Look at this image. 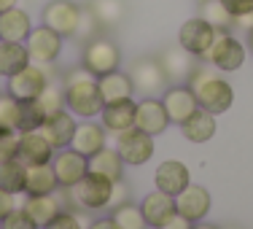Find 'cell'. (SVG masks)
<instances>
[{
	"mask_svg": "<svg viewBox=\"0 0 253 229\" xmlns=\"http://www.w3.org/2000/svg\"><path fill=\"white\" fill-rule=\"evenodd\" d=\"M226 5V11L232 16H243V14H253V0H221Z\"/></svg>",
	"mask_w": 253,
	"mask_h": 229,
	"instance_id": "b9f144b4",
	"label": "cell"
},
{
	"mask_svg": "<svg viewBox=\"0 0 253 229\" xmlns=\"http://www.w3.org/2000/svg\"><path fill=\"white\" fill-rule=\"evenodd\" d=\"M49 81H51L49 65L30 62L27 68L19 70V73L8 76V87H5V92H8L11 97H16V100H35L46 89Z\"/></svg>",
	"mask_w": 253,
	"mask_h": 229,
	"instance_id": "52a82bcc",
	"label": "cell"
},
{
	"mask_svg": "<svg viewBox=\"0 0 253 229\" xmlns=\"http://www.w3.org/2000/svg\"><path fill=\"white\" fill-rule=\"evenodd\" d=\"M41 19H43L46 27H51L62 38H76L78 19H81V5L73 3V0H49L43 5Z\"/></svg>",
	"mask_w": 253,
	"mask_h": 229,
	"instance_id": "9c48e42d",
	"label": "cell"
},
{
	"mask_svg": "<svg viewBox=\"0 0 253 229\" xmlns=\"http://www.w3.org/2000/svg\"><path fill=\"white\" fill-rule=\"evenodd\" d=\"M135 108H137V102L132 97L119 100V102H105L100 111V122L105 127V132L119 135V132L135 127Z\"/></svg>",
	"mask_w": 253,
	"mask_h": 229,
	"instance_id": "d6986e66",
	"label": "cell"
},
{
	"mask_svg": "<svg viewBox=\"0 0 253 229\" xmlns=\"http://www.w3.org/2000/svg\"><path fill=\"white\" fill-rule=\"evenodd\" d=\"M200 16L218 30H232L234 27V16L226 11V5L221 3V0H200Z\"/></svg>",
	"mask_w": 253,
	"mask_h": 229,
	"instance_id": "d6a6232c",
	"label": "cell"
},
{
	"mask_svg": "<svg viewBox=\"0 0 253 229\" xmlns=\"http://www.w3.org/2000/svg\"><path fill=\"white\" fill-rule=\"evenodd\" d=\"M232 229H237V227H232Z\"/></svg>",
	"mask_w": 253,
	"mask_h": 229,
	"instance_id": "681fc988",
	"label": "cell"
},
{
	"mask_svg": "<svg viewBox=\"0 0 253 229\" xmlns=\"http://www.w3.org/2000/svg\"><path fill=\"white\" fill-rule=\"evenodd\" d=\"M113 137H116V151L122 154L124 165L140 167L154 156V135H148V132L129 127V130L119 132V135H113Z\"/></svg>",
	"mask_w": 253,
	"mask_h": 229,
	"instance_id": "ba28073f",
	"label": "cell"
},
{
	"mask_svg": "<svg viewBox=\"0 0 253 229\" xmlns=\"http://www.w3.org/2000/svg\"><path fill=\"white\" fill-rule=\"evenodd\" d=\"M76 116L68 111V108H62V111H54L49 116L43 119V124H41V132H43V137L54 146V151L57 148H68L70 140H73V132H76Z\"/></svg>",
	"mask_w": 253,
	"mask_h": 229,
	"instance_id": "9a60e30c",
	"label": "cell"
},
{
	"mask_svg": "<svg viewBox=\"0 0 253 229\" xmlns=\"http://www.w3.org/2000/svg\"><path fill=\"white\" fill-rule=\"evenodd\" d=\"M16 124H19V100L5 92L0 94V127L16 130Z\"/></svg>",
	"mask_w": 253,
	"mask_h": 229,
	"instance_id": "d590c367",
	"label": "cell"
},
{
	"mask_svg": "<svg viewBox=\"0 0 253 229\" xmlns=\"http://www.w3.org/2000/svg\"><path fill=\"white\" fill-rule=\"evenodd\" d=\"M129 78H132L135 92H140L143 97H156V94H162L170 87V81H167V76H165V70H162V65L156 57L135 59L132 68H129Z\"/></svg>",
	"mask_w": 253,
	"mask_h": 229,
	"instance_id": "8992f818",
	"label": "cell"
},
{
	"mask_svg": "<svg viewBox=\"0 0 253 229\" xmlns=\"http://www.w3.org/2000/svg\"><path fill=\"white\" fill-rule=\"evenodd\" d=\"M16 148H19V132L8 130V127H0V162L14 159Z\"/></svg>",
	"mask_w": 253,
	"mask_h": 229,
	"instance_id": "74e56055",
	"label": "cell"
},
{
	"mask_svg": "<svg viewBox=\"0 0 253 229\" xmlns=\"http://www.w3.org/2000/svg\"><path fill=\"white\" fill-rule=\"evenodd\" d=\"M46 119V111L43 105L35 100H19V124H16V132H33V130H41Z\"/></svg>",
	"mask_w": 253,
	"mask_h": 229,
	"instance_id": "1f68e13d",
	"label": "cell"
},
{
	"mask_svg": "<svg viewBox=\"0 0 253 229\" xmlns=\"http://www.w3.org/2000/svg\"><path fill=\"white\" fill-rule=\"evenodd\" d=\"M191 229H221V227H215V224H205V221H197Z\"/></svg>",
	"mask_w": 253,
	"mask_h": 229,
	"instance_id": "7dc6e473",
	"label": "cell"
},
{
	"mask_svg": "<svg viewBox=\"0 0 253 229\" xmlns=\"http://www.w3.org/2000/svg\"><path fill=\"white\" fill-rule=\"evenodd\" d=\"M156 59H159V65H162V70H165L170 84H186L191 70L197 68V57L189 54L183 46H170V49H165Z\"/></svg>",
	"mask_w": 253,
	"mask_h": 229,
	"instance_id": "5bb4252c",
	"label": "cell"
},
{
	"mask_svg": "<svg viewBox=\"0 0 253 229\" xmlns=\"http://www.w3.org/2000/svg\"><path fill=\"white\" fill-rule=\"evenodd\" d=\"M124 202H129V186L119 178V181H113V191H111V202H108V208H119V205H124Z\"/></svg>",
	"mask_w": 253,
	"mask_h": 229,
	"instance_id": "60d3db41",
	"label": "cell"
},
{
	"mask_svg": "<svg viewBox=\"0 0 253 229\" xmlns=\"http://www.w3.org/2000/svg\"><path fill=\"white\" fill-rule=\"evenodd\" d=\"M86 229H119V224L111 219V216H108V219H97V221H92V224H89Z\"/></svg>",
	"mask_w": 253,
	"mask_h": 229,
	"instance_id": "f6af8a7d",
	"label": "cell"
},
{
	"mask_svg": "<svg viewBox=\"0 0 253 229\" xmlns=\"http://www.w3.org/2000/svg\"><path fill=\"white\" fill-rule=\"evenodd\" d=\"M135 127L148 132V135H162L170 127V116L165 111V102L156 97H143L135 108Z\"/></svg>",
	"mask_w": 253,
	"mask_h": 229,
	"instance_id": "2e32d148",
	"label": "cell"
},
{
	"mask_svg": "<svg viewBox=\"0 0 253 229\" xmlns=\"http://www.w3.org/2000/svg\"><path fill=\"white\" fill-rule=\"evenodd\" d=\"M14 5H19V0H0V14L8 8H14Z\"/></svg>",
	"mask_w": 253,
	"mask_h": 229,
	"instance_id": "bcb514c9",
	"label": "cell"
},
{
	"mask_svg": "<svg viewBox=\"0 0 253 229\" xmlns=\"http://www.w3.org/2000/svg\"><path fill=\"white\" fill-rule=\"evenodd\" d=\"M245 57H248V49H245L243 41H240L232 30H221V33L215 35L213 46H210L200 59L208 65H213L221 73H234V70L243 68Z\"/></svg>",
	"mask_w": 253,
	"mask_h": 229,
	"instance_id": "277c9868",
	"label": "cell"
},
{
	"mask_svg": "<svg viewBox=\"0 0 253 229\" xmlns=\"http://www.w3.org/2000/svg\"><path fill=\"white\" fill-rule=\"evenodd\" d=\"M186 84L194 89L200 108L210 111L213 116H221V113H226L229 108H232L234 89H232V84H229L226 78H221V70H215L213 65H208V62L200 65L197 62V68L191 70V76H189Z\"/></svg>",
	"mask_w": 253,
	"mask_h": 229,
	"instance_id": "7a4b0ae2",
	"label": "cell"
},
{
	"mask_svg": "<svg viewBox=\"0 0 253 229\" xmlns=\"http://www.w3.org/2000/svg\"><path fill=\"white\" fill-rule=\"evenodd\" d=\"M62 35L54 33L51 27L41 25V27H33L25 41L27 51H30V59H33L35 65H54L57 62V57L62 54Z\"/></svg>",
	"mask_w": 253,
	"mask_h": 229,
	"instance_id": "30bf717a",
	"label": "cell"
},
{
	"mask_svg": "<svg viewBox=\"0 0 253 229\" xmlns=\"http://www.w3.org/2000/svg\"><path fill=\"white\" fill-rule=\"evenodd\" d=\"M105 143L108 140H105V127H102V124L81 122V124H76L70 148H76V151L84 154V156H92V154H97Z\"/></svg>",
	"mask_w": 253,
	"mask_h": 229,
	"instance_id": "cb8c5ba5",
	"label": "cell"
},
{
	"mask_svg": "<svg viewBox=\"0 0 253 229\" xmlns=\"http://www.w3.org/2000/svg\"><path fill=\"white\" fill-rule=\"evenodd\" d=\"M162 102H165V111H167V116H170V124H178V127L200 108L197 94H194V89H191L189 84L167 87L165 92H162Z\"/></svg>",
	"mask_w": 253,
	"mask_h": 229,
	"instance_id": "4fadbf2b",
	"label": "cell"
},
{
	"mask_svg": "<svg viewBox=\"0 0 253 229\" xmlns=\"http://www.w3.org/2000/svg\"><path fill=\"white\" fill-rule=\"evenodd\" d=\"M22 208L27 210L30 219L38 227H46L54 216L62 210V197H59L57 191H51V194H27V200L22 202Z\"/></svg>",
	"mask_w": 253,
	"mask_h": 229,
	"instance_id": "603a6c76",
	"label": "cell"
},
{
	"mask_svg": "<svg viewBox=\"0 0 253 229\" xmlns=\"http://www.w3.org/2000/svg\"><path fill=\"white\" fill-rule=\"evenodd\" d=\"M140 210H143V216H146L148 227H156V229L165 224L170 216L178 213L175 210V197L167 194V191H162V189L148 191V194L143 197V202H140Z\"/></svg>",
	"mask_w": 253,
	"mask_h": 229,
	"instance_id": "44dd1931",
	"label": "cell"
},
{
	"mask_svg": "<svg viewBox=\"0 0 253 229\" xmlns=\"http://www.w3.org/2000/svg\"><path fill=\"white\" fill-rule=\"evenodd\" d=\"M221 30L213 27L210 22H205L202 16H194V19H186L183 25L178 30V46H183L189 54H194L197 59L202 57L205 51L213 46L215 35H218Z\"/></svg>",
	"mask_w": 253,
	"mask_h": 229,
	"instance_id": "8fae6325",
	"label": "cell"
},
{
	"mask_svg": "<svg viewBox=\"0 0 253 229\" xmlns=\"http://www.w3.org/2000/svg\"><path fill=\"white\" fill-rule=\"evenodd\" d=\"M100 25H97V19H94V14L89 8H81V19H78V30H76V38H81V41H89V38H94V35L100 33Z\"/></svg>",
	"mask_w": 253,
	"mask_h": 229,
	"instance_id": "f35d334b",
	"label": "cell"
},
{
	"mask_svg": "<svg viewBox=\"0 0 253 229\" xmlns=\"http://www.w3.org/2000/svg\"><path fill=\"white\" fill-rule=\"evenodd\" d=\"M100 27H113L124 19V0H92L86 5Z\"/></svg>",
	"mask_w": 253,
	"mask_h": 229,
	"instance_id": "4dcf8cb0",
	"label": "cell"
},
{
	"mask_svg": "<svg viewBox=\"0 0 253 229\" xmlns=\"http://www.w3.org/2000/svg\"><path fill=\"white\" fill-rule=\"evenodd\" d=\"M33 62L30 59V51L25 44H19V41H0V76H14L19 73L22 68H27V65Z\"/></svg>",
	"mask_w": 253,
	"mask_h": 229,
	"instance_id": "4316f807",
	"label": "cell"
},
{
	"mask_svg": "<svg viewBox=\"0 0 253 229\" xmlns=\"http://www.w3.org/2000/svg\"><path fill=\"white\" fill-rule=\"evenodd\" d=\"M38 102L43 105L46 116L54 113V111H62V108H65V87H62V84H57V81H49V84H46V89L38 94Z\"/></svg>",
	"mask_w": 253,
	"mask_h": 229,
	"instance_id": "e575fe53",
	"label": "cell"
},
{
	"mask_svg": "<svg viewBox=\"0 0 253 229\" xmlns=\"http://www.w3.org/2000/svg\"><path fill=\"white\" fill-rule=\"evenodd\" d=\"M97 84H100L102 102H119V100H126V97L135 94V87H132L129 73H122V70H113V73L100 76Z\"/></svg>",
	"mask_w": 253,
	"mask_h": 229,
	"instance_id": "484cf974",
	"label": "cell"
},
{
	"mask_svg": "<svg viewBox=\"0 0 253 229\" xmlns=\"http://www.w3.org/2000/svg\"><path fill=\"white\" fill-rule=\"evenodd\" d=\"M180 132L189 143H208L210 137L215 135V116L205 108H197L183 124H180Z\"/></svg>",
	"mask_w": 253,
	"mask_h": 229,
	"instance_id": "d4e9b609",
	"label": "cell"
},
{
	"mask_svg": "<svg viewBox=\"0 0 253 229\" xmlns=\"http://www.w3.org/2000/svg\"><path fill=\"white\" fill-rule=\"evenodd\" d=\"M0 229H41V227L30 219V213L25 208H14L3 221H0Z\"/></svg>",
	"mask_w": 253,
	"mask_h": 229,
	"instance_id": "8d00e7d4",
	"label": "cell"
},
{
	"mask_svg": "<svg viewBox=\"0 0 253 229\" xmlns=\"http://www.w3.org/2000/svg\"><path fill=\"white\" fill-rule=\"evenodd\" d=\"M154 183H156V189H162V191H167V194L175 197L178 191H183L186 186L191 183V173H189V167H186L183 162L167 159V162H162V165L156 167Z\"/></svg>",
	"mask_w": 253,
	"mask_h": 229,
	"instance_id": "ffe728a7",
	"label": "cell"
},
{
	"mask_svg": "<svg viewBox=\"0 0 253 229\" xmlns=\"http://www.w3.org/2000/svg\"><path fill=\"white\" fill-rule=\"evenodd\" d=\"M30 30H33V19L19 5L0 14V41H19V44H25Z\"/></svg>",
	"mask_w": 253,
	"mask_h": 229,
	"instance_id": "7402d4cb",
	"label": "cell"
},
{
	"mask_svg": "<svg viewBox=\"0 0 253 229\" xmlns=\"http://www.w3.org/2000/svg\"><path fill=\"white\" fill-rule=\"evenodd\" d=\"M14 208H16V194H14V191L0 189V221H3V219H5V216H8Z\"/></svg>",
	"mask_w": 253,
	"mask_h": 229,
	"instance_id": "7bdbcfd3",
	"label": "cell"
},
{
	"mask_svg": "<svg viewBox=\"0 0 253 229\" xmlns=\"http://www.w3.org/2000/svg\"><path fill=\"white\" fill-rule=\"evenodd\" d=\"M62 87H65V108L78 119H92L100 116L102 111V94H100V84L97 76L89 73L84 65L70 68L62 76Z\"/></svg>",
	"mask_w": 253,
	"mask_h": 229,
	"instance_id": "6da1fadb",
	"label": "cell"
},
{
	"mask_svg": "<svg viewBox=\"0 0 253 229\" xmlns=\"http://www.w3.org/2000/svg\"><path fill=\"white\" fill-rule=\"evenodd\" d=\"M43 229H84V224H81V219H78L76 213H70V210H59Z\"/></svg>",
	"mask_w": 253,
	"mask_h": 229,
	"instance_id": "ab89813d",
	"label": "cell"
},
{
	"mask_svg": "<svg viewBox=\"0 0 253 229\" xmlns=\"http://www.w3.org/2000/svg\"><path fill=\"white\" fill-rule=\"evenodd\" d=\"M248 46H251V51H253V30L248 33Z\"/></svg>",
	"mask_w": 253,
	"mask_h": 229,
	"instance_id": "c3c4849f",
	"label": "cell"
},
{
	"mask_svg": "<svg viewBox=\"0 0 253 229\" xmlns=\"http://www.w3.org/2000/svg\"><path fill=\"white\" fill-rule=\"evenodd\" d=\"M54 156V146L43 137L41 130H33V132H19V148H16V159L25 162L27 167L33 165H46L51 162Z\"/></svg>",
	"mask_w": 253,
	"mask_h": 229,
	"instance_id": "e0dca14e",
	"label": "cell"
},
{
	"mask_svg": "<svg viewBox=\"0 0 253 229\" xmlns=\"http://www.w3.org/2000/svg\"><path fill=\"white\" fill-rule=\"evenodd\" d=\"M57 189H59V181H57V173H54L51 162L27 167L25 194H51V191H57Z\"/></svg>",
	"mask_w": 253,
	"mask_h": 229,
	"instance_id": "f1b7e54d",
	"label": "cell"
},
{
	"mask_svg": "<svg viewBox=\"0 0 253 229\" xmlns=\"http://www.w3.org/2000/svg\"><path fill=\"white\" fill-rule=\"evenodd\" d=\"M51 167L54 173H57V181L62 189H68V186L78 183L84 176L89 173V156L78 154L76 148H57L51 156Z\"/></svg>",
	"mask_w": 253,
	"mask_h": 229,
	"instance_id": "7c38bea8",
	"label": "cell"
},
{
	"mask_svg": "<svg viewBox=\"0 0 253 229\" xmlns=\"http://www.w3.org/2000/svg\"><path fill=\"white\" fill-rule=\"evenodd\" d=\"M191 227H194V221H189L186 216L175 213V216H170V219H167L159 229H191Z\"/></svg>",
	"mask_w": 253,
	"mask_h": 229,
	"instance_id": "ee69618b",
	"label": "cell"
},
{
	"mask_svg": "<svg viewBox=\"0 0 253 229\" xmlns=\"http://www.w3.org/2000/svg\"><path fill=\"white\" fill-rule=\"evenodd\" d=\"M210 191L205 186H197V183H189L183 191L175 194V210L180 216H186L189 221H202L210 210Z\"/></svg>",
	"mask_w": 253,
	"mask_h": 229,
	"instance_id": "ac0fdd59",
	"label": "cell"
},
{
	"mask_svg": "<svg viewBox=\"0 0 253 229\" xmlns=\"http://www.w3.org/2000/svg\"><path fill=\"white\" fill-rule=\"evenodd\" d=\"M89 170L92 173H100V176L111 178V181H119L124 176V159L116 148L111 146H102L97 154L89 156Z\"/></svg>",
	"mask_w": 253,
	"mask_h": 229,
	"instance_id": "83f0119b",
	"label": "cell"
},
{
	"mask_svg": "<svg viewBox=\"0 0 253 229\" xmlns=\"http://www.w3.org/2000/svg\"><path fill=\"white\" fill-rule=\"evenodd\" d=\"M111 219L119 224V229H148V221L143 216L140 205H132V202H124L119 208H113Z\"/></svg>",
	"mask_w": 253,
	"mask_h": 229,
	"instance_id": "836d02e7",
	"label": "cell"
},
{
	"mask_svg": "<svg viewBox=\"0 0 253 229\" xmlns=\"http://www.w3.org/2000/svg\"><path fill=\"white\" fill-rule=\"evenodd\" d=\"M81 65L94 76H105V73H113L119 70L122 65V51L119 46L113 44L111 38H105L102 33H97L94 38L84 41V49H81Z\"/></svg>",
	"mask_w": 253,
	"mask_h": 229,
	"instance_id": "5b68a950",
	"label": "cell"
},
{
	"mask_svg": "<svg viewBox=\"0 0 253 229\" xmlns=\"http://www.w3.org/2000/svg\"><path fill=\"white\" fill-rule=\"evenodd\" d=\"M27 186V165L14 159H5L0 162V189L5 191H14V194H22Z\"/></svg>",
	"mask_w": 253,
	"mask_h": 229,
	"instance_id": "f546056e",
	"label": "cell"
},
{
	"mask_svg": "<svg viewBox=\"0 0 253 229\" xmlns=\"http://www.w3.org/2000/svg\"><path fill=\"white\" fill-rule=\"evenodd\" d=\"M111 191H113L111 178L89 170L78 183L65 189V197H68V202L73 205L76 210H102L111 202Z\"/></svg>",
	"mask_w": 253,
	"mask_h": 229,
	"instance_id": "3957f363",
	"label": "cell"
}]
</instances>
